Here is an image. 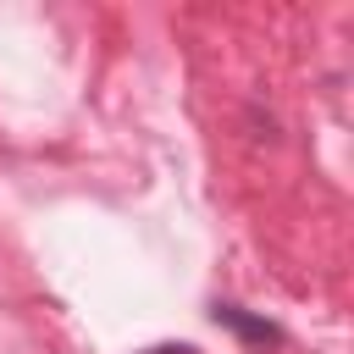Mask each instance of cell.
<instances>
[{
  "instance_id": "6da1fadb",
  "label": "cell",
  "mask_w": 354,
  "mask_h": 354,
  "mask_svg": "<svg viewBox=\"0 0 354 354\" xmlns=\"http://www.w3.org/2000/svg\"><path fill=\"white\" fill-rule=\"evenodd\" d=\"M210 321H216V326H227V332H238L243 343H260V348H266V343H282V326H277V321L249 315L243 304H227V299H216V304H210Z\"/></svg>"
},
{
  "instance_id": "7a4b0ae2",
  "label": "cell",
  "mask_w": 354,
  "mask_h": 354,
  "mask_svg": "<svg viewBox=\"0 0 354 354\" xmlns=\"http://www.w3.org/2000/svg\"><path fill=\"white\" fill-rule=\"evenodd\" d=\"M138 354H199L194 343H149V348H138Z\"/></svg>"
}]
</instances>
